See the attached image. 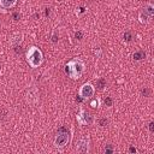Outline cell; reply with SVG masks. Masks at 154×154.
<instances>
[{"mask_svg":"<svg viewBox=\"0 0 154 154\" xmlns=\"http://www.w3.org/2000/svg\"><path fill=\"white\" fill-rule=\"evenodd\" d=\"M76 150H77L78 153H87V152L89 150V137H88V136H82V137L77 141Z\"/></svg>","mask_w":154,"mask_h":154,"instance_id":"8992f818","label":"cell"},{"mask_svg":"<svg viewBox=\"0 0 154 154\" xmlns=\"http://www.w3.org/2000/svg\"><path fill=\"white\" fill-rule=\"evenodd\" d=\"M103 102H105V105H106V106H108V107H109V106H112V103H113V100H112V97L107 96V97L105 99V101H103Z\"/></svg>","mask_w":154,"mask_h":154,"instance_id":"9a60e30c","label":"cell"},{"mask_svg":"<svg viewBox=\"0 0 154 154\" xmlns=\"http://www.w3.org/2000/svg\"><path fill=\"white\" fill-rule=\"evenodd\" d=\"M144 57H146V53L143 51H137V52L134 53V59L135 60H142Z\"/></svg>","mask_w":154,"mask_h":154,"instance_id":"8fae6325","label":"cell"},{"mask_svg":"<svg viewBox=\"0 0 154 154\" xmlns=\"http://www.w3.org/2000/svg\"><path fill=\"white\" fill-rule=\"evenodd\" d=\"M16 4H17V0H0V7H2L5 10L14 7Z\"/></svg>","mask_w":154,"mask_h":154,"instance_id":"ba28073f","label":"cell"},{"mask_svg":"<svg viewBox=\"0 0 154 154\" xmlns=\"http://www.w3.org/2000/svg\"><path fill=\"white\" fill-rule=\"evenodd\" d=\"M105 152H106V153H113V148H111L109 144H108L107 148H105Z\"/></svg>","mask_w":154,"mask_h":154,"instance_id":"d6986e66","label":"cell"},{"mask_svg":"<svg viewBox=\"0 0 154 154\" xmlns=\"http://www.w3.org/2000/svg\"><path fill=\"white\" fill-rule=\"evenodd\" d=\"M96 85L99 87V89H103V88L106 87V81H105L103 78H99V79L96 81Z\"/></svg>","mask_w":154,"mask_h":154,"instance_id":"7c38bea8","label":"cell"},{"mask_svg":"<svg viewBox=\"0 0 154 154\" xmlns=\"http://www.w3.org/2000/svg\"><path fill=\"white\" fill-rule=\"evenodd\" d=\"M149 130H150V132H153V131H154V123H153V122H150V123H149Z\"/></svg>","mask_w":154,"mask_h":154,"instance_id":"ffe728a7","label":"cell"},{"mask_svg":"<svg viewBox=\"0 0 154 154\" xmlns=\"http://www.w3.org/2000/svg\"><path fill=\"white\" fill-rule=\"evenodd\" d=\"M76 119H77V123L81 125H90L94 122V117L83 108L79 109V112L76 116Z\"/></svg>","mask_w":154,"mask_h":154,"instance_id":"5b68a950","label":"cell"},{"mask_svg":"<svg viewBox=\"0 0 154 154\" xmlns=\"http://www.w3.org/2000/svg\"><path fill=\"white\" fill-rule=\"evenodd\" d=\"M138 19H140V22H141L142 24H144V23H148L149 19H152V17L148 16V14L142 10V11L140 12V14H138Z\"/></svg>","mask_w":154,"mask_h":154,"instance_id":"9c48e42d","label":"cell"},{"mask_svg":"<svg viewBox=\"0 0 154 154\" xmlns=\"http://www.w3.org/2000/svg\"><path fill=\"white\" fill-rule=\"evenodd\" d=\"M94 93H95V88L91 83H84L81 85L79 88V91H78V96L83 100H88V99H91L94 96Z\"/></svg>","mask_w":154,"mask_h":154,"instance_id":"277c9868","label":"cell"},{"mask_svg":"<svg viewBox=\"0 0 154 154\" xmlns=\"http://www.w3.org/2000/svg\"><path fill=\"white\" fill-rule=\"evenodd\" d=\"M65 72L71 79H78L84 72V63L79 58H73L66 64Z\"/></svg>","mask_w":154,"mask_h":154,"instance_id":"6da1fadb","label":"cell"},{"mask_svg":"<svg viewBox=\"0 0 154 154\" xmlns=\"http://www.w3.org/2000/svg\"><path fill=\"white\" fill-rule=\"evenodd\" d=\"M124 40L128 41V42H130V41L132 40V34H131L130 31H125V32H124Z\"/></svg>","mask_w":154,"mask_h":154,"instance_id":"5bb4252c","label":"cell"},{"mask_svg":"<svg viewBox=\"0 0 154 154\" xmlns=\"http://www.w3.org/2000/svg\"><path fill=\"white\" fill-rule=\"evenodd\" d=\"M37 100H38V94H37L36 88L29 89V91H28V94H26V101H28L29 103L34 105V103H36Z\"/></svg>","mask_w":154,"mask_h":154,"instance_id":"52a82bcc","label":"cell"},{"mask_svg":"<svg viewBox=\"0 0 154 154\" xmlns=\"http://www.w3.org/2000/svg\"><path fill=\"white\" fill-rule=\"evenodd\" d=\"M143 11L148 14V16H150V17H153V14H154V5L152 4V2H148L146 6H144V8H143Z\"/></svg>","mask_w":154,"mask_h":154,"instance_id":"30bf717a","label":"cell"},{"mask_svg":"<svg viewBox=\"0 0 154 154\" xmlns=\"http://www.w3.org/2000/svg\"><path fill=\"white\" fill-rule=\"evenodd\" d=\"M75 36H76V38H78V40H81V37H82V32H81V31H77Z\"/></svg>","mask_w":154,"mask_h":154,"instance_id":"44dd1931","label":"cell"},{"mask_svg":"<svg viewBox=\"0 0 154 154\" xmlns=\"http://www.w3.org/2000/svg\"><path fill=\"white\" fill-rule=\"evenodd\" d=\"M106 124H107V119H106V118H101V119L99 120V125H100V126H105Z\"/></svg>","mask_w":154,"mask_h":154,"instance_id":"e0dca14e","label":"cell"},{"mask_svg":"<svg viewBox=\"0 0 154 154\" xmlns=\"http://www.w3.org/2000/svg\"><path fill=\"white\" fill-rule=\"evenodd\" d=\"M25 57H26V63L31 67H38L43 63V54H42L41 49L36 46H31L26 51Z\"/></svg>","mask_w":154,"mask_h":154,"instance_id":"7a4b0ae2","label":"cell"},{"mask_svg":"<svg viewBox=\"0 0 154 154\" xmlns=\"http://www.w3.org/2000/svg\"><path fill=\"white\" fill-rule=\"evenodd\" d=\"M130 152H131V153H136L137 150H136V148H134V147H130Z\"/></svg>","mask_w":154,"mask_h":154,"instance_id":"7402d4cb","label":"cell"},{"mask_svg":"<svg viewBox=\"0 0 154 154\" xmlns=\"http://www.w3.org/2000/svg\"><path fill=\"white\" fill-rule=\"evenodd\" d=\"M70 137H71V135H70V132L67 131L66 128H64V126L59 128V130L57 132V136H55V140H54V146L57 148H64L65 146L69 144Z\"/></svg>","mask_w":154,"mask_h":154,"instance_id":"3957f363","label":"cell"},{"mask_svg":"<svg viewBox=\"0 0 154 154\" xmlns=\"http://www.w3.org/2000/svg\"><path fill=\"white\" fill-rule=\"evenodd\" d=\"M142 94H143L144 96H149V94H150V90H149V89H143Z\"/></svg>","mask_w":154,"mask_h":154,"instance_id":"ac0fdd59","label":"cell"},{"mask_svg":"<svg viewBox=\"0 0 154 154\" xmlns=\"http://www.w3.org/2000/svg\"><path fill=\"white\" fill-rule=\"evenodd\" d=\"M58 40H59V34H58V30L55 29V30L53 31V34H52V42H53V43H57Z\"/></svg>","mask_w":154,"mask_h":154,"instance_id":"4fadbf2b","label":"cell"},{"mask_svg":"<svg viewBox=\"0 0 154 154\" xmlns=\"http://www.w3.org/2000/svg\"><path fill=\"white\" fill-rule=\"evenodd\" d=\"M90 106H91L93 108L97 107V106H99V100H97V99H96V100H91V102H90Z\"/></svg>","mask_w":154,"mask_h":154,"instance_id":"2e32d148","label":"cell"}]
</instances>
